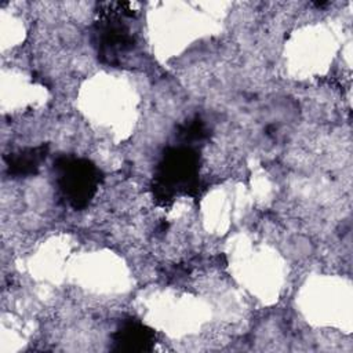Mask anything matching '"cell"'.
<instances>
[{
  "label": "cell",
  "instance_id": "cell-1",
  "mask_svg": "<svg viewBox=\"0 0 353 353\" xmlns=\"http://www.w3.org/2000/svg\"><path fill=\"white\" fill-rule=\"evenodd\" d=\"M72 167L68 168V172H65V190L68 189V193L72 194V200H84L88 199L91 194L92 188V172L88 168V164L77 165V163L70 164Z\"/></svg>",
  "mask_w": 353,
  "mask_h": 353
}]
</instances>
